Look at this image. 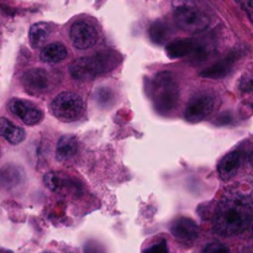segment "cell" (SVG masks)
Here are the masks:
<instances>
[{
  "mask_svg": "<svg viewBox=\"0 0 253 253\" xmlns=\"http://www.w3.org/2000/svg\"><path fill=\"white\" fill-rule=\"evenodd\" d=\"M253 204L251 195L231 194L220 200L212 217V230L220 236L231 237L251 227Z\"/></svg>",
  "mask_w": 253,
  "mask_h": 253,
  "instance_id": "obj_1",
  "label": "cell"
},
{
  "mask_svg": "<svg viewBox=\"0 0 253 253\" xmlns=\"http://www.w3.org/2000/svg\"><path fill=\"white\" fill-rule=\"evenodd\" d=\"M116 66L115 54L109 51H101L88 57L76 59L69 67L72 78L78 82H88L99 74L111 71Z\"/></svg>",
  "mask_w": 253,
  "mask_h": 253,
  "instance_id": "obj_2",
  "label": "cell"
},
{
  "mask_svg": "<svg viewBox=\"0 0 253 253\" xmlns=\"http://www.w3.org/2000/svg\"><path fill=\"white\" fill-rule=\"evenodd\" d=\"M151 91L153 106L160 114L168 115L177 108L179 100V88L172 73H158L153 79Z\"/></svg>",
  "mask_w": 253,
  "mask_h": 253,
  "instance_id": "obj_3",
  "label": "cell"
},
{
  "mask_svg": "<svg viewBox=\"0 0 253 253\" xmlns=\"http://www.w3.org/2000/svg\"><path fill=\"white\" fill-rule=\"evenodd\" d=\"M173 16L180 30L192 34L207 30L211 21L209 15L195 6L194 2H175Z\"/></svg>",
  "mask_w": 253,
  "mask_h": 253,
  "instance_id": "obj_4",
  "label": "cell"
},
{
  "mask_svg": "<svg viewBox=\"0 0 253 253\" xmlns=\"http://www.w3.org/2000/svg\"><path fill=\"white\" fill-rule=\"evenodd\" d=\"M52 115L62 123H74L79 120L84 113L83 99L72 91L59 93L49 105Z\"/></svg>",
  "mask_w": 253,
  "mask_h": 253,
  "instance_id": "obj_5",
  "label": "cell"
},
{
  "mask_svg": "<svg viewBox=\"0 0 253 253\" xmlns=\"http://www.w3.org/2000/svg\"><path fill=\"white\" fill-rule=\"evenodd\" d=\"M217 98L214 94L200 93L193 96L184 110V119L189 123H200L214 113Z\"/></svg>",
  "mask_w": 253,
  "mask_h": 253,
  "instance_id": "obj_6",
  "label": "cell"
},
{
  "mask_svg": "<svg viewBox=\"0 0 253 253\" xmlns=\"http://www.w3.org/2000/svg\"><path fill=\"white\" fill-rule=\"evenodd\" d=\"M22 86L31 95H42L52 90L54 85L53 77L42 68L29 69L22 76Z\"/></svg>",
  "mask_w": 253,
  "mask_h": 253,
  "instance_id": "obj_7",
  "label": "cell"
},
{
  "mask_svg": "<svg viewBox=\"0 0 253 253\" xmlns=\"http://www.w3.org/2000/svg\"><path fill=\"white\" fill-rule=\"evenodd\" d=\"M69 37L73 47L79 51H85L95 46L98 42V31L88 21H77L72 25Z\"/></svg>",
  "mask_w": 253,
  "mask_h": 253,
  "instance_id": "obj_8",
  "label": "cell"
},
{
  "mask_svg": "<svg viewBox=\"0 0 253 253\" xmlns=\"http://www.w3.org/2000/svg\"><path fill=\"white\" fill-rule=\"evenodd\" d=\"M7 106H9L10 113L19 118L27 126L37 125L43 119V113L41 111V109L31 101L25 100V99H11Z\"/></svg>",
  "mask_w": 253,
  "mask_h": 253,
  "instance_id": "obj_9",
  "label": "cell"
},
{
  "mask_svg": "<svg viewBox=\"0 0 253 253\" xmlns=\"http://www.w3.org/2000/svg\"><path fill=\"white\" fill-rule=\"evenodd\" d=\"M241 57L242 52L239 51V49H234V51L230 52L225 58H222L221 61L216 62V63H214L212 66L204 69V71L200 73V76L209 79L225 78V77L229 76V74L231 73L234 66L239 62V59L241 58Z\"/></svg>",
  "mask_w": 253,
  "mask_h": 253,
  "instance_id": "obj_10",
  "label": "cell"
},
{
  "mask_svg": "<svg viewBox=\"0 0 253 253\" xmlns=\"http://www.w3.org/2000/svg\"><path fill=\"white\" fill-rule=\"evenodd\" d=\"M170 234L180 242L190 244L199 236V227L197 222L190 217L180 216L175 219L170 225Z\"/></svg>",
  "mask_w": 253,
  "mask_h": 253,
  "instance_id": "obj_11",
  "label": "cell"
},
{
  "mask_svg": "<svg viewBox=\"0 0 253 253\" xmlns=\"http://www.w3.org/2000/svg\"><path fill=\"white\" fill-rule=\"evenodd\" d=\"M245 155H242L241 151L235 150L225 155L224 157L220 160L219 165H217V173L219 177L222 180H230L237 174V172L241 168L242 163H244Z\"/></svg>",
  "mask_w": 253,
  "mask_h": 253,
  "instance_id": "obj_12",
  "label": "cell"
},
{
  "mask_svg": "<svg viewBox=\"0 0 253 253\" xmlns=\"http://www.w3.org/2000/svg\"><path fill=\"white\" fill-rule=\"evenodd\" d=\"M43 183L51 192L61 193V192H74L77 189V180L71 179V178L66 177L64 174L58 172H48L44 174Z\"/></svg>",
  "mask_w": 253,
  "mask_h": 253,
  "instance_id": "obj_13",
  "label": "cell"
},
{
  "mask_svg": "<svg viewBox=\"0 0 253 253\" xmlns=\"http://www.w3.org/2000/svg\"><path fill=\"white\" fill-rule=\"evenodd\" d=\"M197 41L193 39H178L169 42L166 47V53L169 58L177 59L187 57L194 52Z\"/></svg>",
  "mask_w": 253,
  "mask_h": 253,
  "instance_id": "obj_14",
  "label": "cell"
},
{
  "mask_svg": "<svg viewBox=\"0 0 253 253\" xmlns=\"http://www.w3.org/2000/svg\"><path fill=\"white\" fill-rule=\"evenodd\" d=\"M78 140L73 135H64L57 142L56 157L59 162L72 160L78 152Z\"/></svg>",
  "mask_w": 253,
  "mask_h": 253,
  "instance_id": "obj_15",
  "label": "cell"
},
{
  "mask_svg": "<svg viewBox=\"0 0 253 253\" xmlns=\"http://www.w3.org/2000/svg\"><path fill=\"white\" fill-rule=\"evenodd\" d=\"M0 137L5 138L11 145H19L24 141L25 131L6 118H0Z\"/></svg>",
  "mask_w": 253,
  "mask_h": 253,
  "instance_id": "obj_16",
  "label": "cell"
},
{
  "mask_svg": "<svg viewBox=\"0 0 253 253\" xmlns=\"http://www.w3.org/2000/svg\"><path fill=\"white\" fill-rule=\"evenodd\" d=\"M52 34V26L48 22H36L31 26L29 34L30 44L32 48H41Z\"/></svg>",
  "mask_w": 253,
  "mask_h": 253,
  "instance_id": "obj_17",
  "label": "cell"
},
{
  "mask_svg": "<svg viewBox=\"0 0 253 253\" xmlns=\"http://www.w3.org/2000/svg\"><path fill=\"white\" fill-rule=\"evenodd\" d=\"M68 56V51H67L66 46L59 42H52V43L47 44L42 48L41 57L42 61L44 63H59L63 59H66V57Z\"/></svg>",
  "mask_w": 253,
  "mask_h": 253,
  "instance_id": "obj_18",
  "label": "cell"
},
{
  "mask_svg": "<svg viewBox=\"0 0 253 253\" xmlns=\"http://www.w3.org/2000/svg\"><path fill=\"white\" fill-rule=\"evenodd\" d=\"M148 34H150V39L152 40V42L157 44H162L169 37V29L163 21H156L151 25Z\"/></svg>",
  "mask_w": 253,
  "mask_h": 253,
  "instance_id": "obj_19",
  "label": "cell"
},
{
  "mask_svg": "<svg viewBox=\"0 0 253 253\" xmlns=\"http://www.w3.org/2000/svg\"><path fill=\"white\" fill-rule=\"evenodd\" d=\"M203 253H231L229 247L225 246L224 244L220 242H211V244L207 245Z\"/></svg>",
  "mask_w": 253,
  "mask_h": 253,
  "instance_id": "obj_20",
  "label": "cell"
},
{
  "mask_svg": "<svg viewBox=\"0 0 253 253\" xmlns=\"http://www.w3.org/2000/svg\"><path fill=\"white\" fill-rule=\"evenodd\" d=\"M114 94L113 91L109 90V88H100V90H98L96 93V100L101 105H106L109 101H113Z\"/></svg>",
  "mask_w": 253,
  "mask_h": 253,
  "instance_id": "obj_21",
  "label": "cell"
},
{
  "mask_svg": "<svg viewBox=\"0 0 253 253\" xmlns=\"http://www.w3.org/2000/svg\"><path fill=\"white\" fill-rule=\"evenodd\" d=\"M143 253H168L167 241H166V240H162V241H160L158 244L148 247Z\"/></svg>",
  "mask_w": 253,
  "mask_h": 253,
  "instance_id": "obj_22",
  "label": "cell"
},
{
  "mask_svg": "<svg viewBox=\"0 0 253 253\" xmlns=\"http://www.w3.org/2000/svg\"><path fill=\"white\" fill-rule=\"evenodd\" d=\"M240 88L242 91H251L252 89V78L251 74H246L242 77L241 82H240Z\"/></svg>",
  "mask_w": 253,
  "mask_h": 253,
  "instance_id": "obj_23",
  "label": "cell"
},
{
  "mask_svg": "<svg viewBox=\"0 0 253 253\" xmlns=\"http://www.w3.org/2000/svg\"><path fill=\"white\" fill-rule=\"evenodd\" d=\"M242 7H244L245 9V11L247 12V14H249V17H250V20H252V1H245V2H242Z\"/></svg>",
  "mask_w": 253,
  "mask_h": 253,
  "instance_id": "obj_24",
  "label": "cell"
},
{
  "mask_svg": "<svg viewBox=\"0 0 253 253\" xmlns=\"http://www.w3.org/2000/svg\"><path fill=\"white\" fill-rule=\"evenodd\" d=\"M43 253H52V252H43Z\"/></svg>",
  "mask_w": 253,
  "mask_h": 253,
  "instance_id": "obj_25",
  "label": "cell"
}]
</instances>
